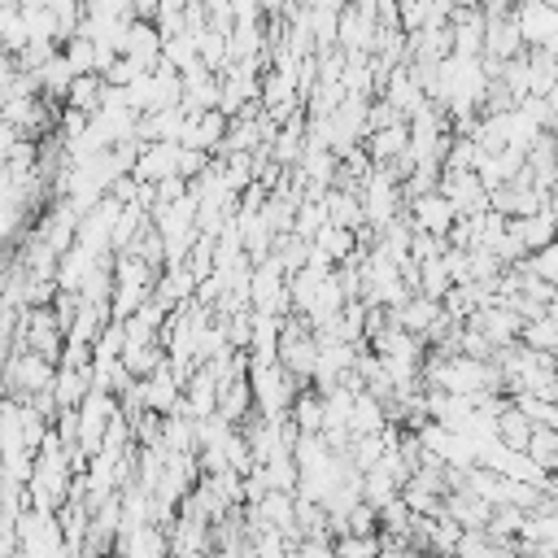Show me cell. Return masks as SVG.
Segmentation results:
<instances>
[{
    "label": "cell",
    "instance_id": "2",
    "mask_svg": "<svg viewBox=\"0 0 558 558\" xmlns=\"http://www.w3.org/2000/svg\"><path fill=\"white\" fill-rule=\"evenodd\" d=\"M248 388H253V410L262 418H288V410L305 384H296L279 362H253L248 357Z\"/></svg>",
    "mask_w": 558,
    "mask_h": 558
},
{
    "label": "cell",
    "instance_id": "14",
    "mask_svg": "<svg viewBox=\"0 0 558 558\" xmlns=\"http://www.w3.org/2000/svg\"><path fill=\"white\" fill-rule=\"evenodd\" d=\"M344 536H379V510H371L366 501H357L344 514Z\"/></svg>",
    "mask_w": 558,
    "mask_h": 558
},
{
    "label": "cell",
    "instance_id": "4",
    "mask_svg": "<svg viewBox=\"0 0 558 558\" xmlns=\"http://www.w3.org/2000/svg\"><path fill=\"white\" fill-rule=\"evenodd\" d=\"M405 214H410V227H414L418 235H432V240H445V235L453 231V222H458V209H453L440 192H427V196L410 201Z\"/></svg>",
    "mask_w": 558,
    "mask_h": 558
},
{
    "label": "cell",
    "instance_id": "6",
    "mask_svg": "<svg viewBox=\"0 0 558 558\" xmlns=\"http://www.w3.org/2000/svg\"><path fill=\"white\" fill-rule=\"evenodd\" d=\"M405 148H410V122H392V126L371 131L362 153L371 157V166H388V161H397Z\"/></svg>",
    "mask_w": 558,
    "mask_h": 558
},
{
    "label": "cell",
    "instance_id": "5",
    "mask_svg": "<svg viewBox=\"0 0 558 558\" xmlns=\"http://www.w3.org/2000/svg\"><path fill=\"white\" fill-rule=\"evenodd\" d=\"M174 161H179V144H144L140 157H135L131 179L135 183H161V179L174 174Z\"/></svg>",
    "mask_w": 558,
    "mask_h": 558
},
{
    "label": "cell",
    "instance_id": "8",
    "mask_svg": "<svg viewBox=\"0 0 558 558\" xmlns=\"http://www.w3.org/2000/svg\"><path fill=\"white\" fill-rule=\"evenodd\" d=\"M523 458L541 471V475H558V432L554 427H532L527 445H523Z\"/></svg>",
    "mask_w": 558,
    "mask_h": 558
},
{
    "label": "cell",
    "instance_id": "3",
    "mask_svg": "<svg viewBox=\"0 0 558 558\" xmlns=\"http://www.w3.org/2000/svg\"><path fill=\"white\" fill-rule=\"evenodd\" d=\"M510 17H514L523 48H558V9L554 4H523V9H510Z\"/></svg>",
    "mask_w": 558,
    "mask_h": 558
},
{
    "label": "cell",
    "instance_id": "1",
    "mask_svg": "<svg viewBox=\"0 0 558 558\" xmlns=\"http://www.w3.org/2000/svg\"><path fill=\"white\" fill-rule=\"evenodd\" d=\"M157 275H161V270L144 266V262H140V257H131V253L113 257V296H109V318H113V323H122V318H131L140 305H148V301H153V288H157Z\"/></svg>",
    "mask_w": 558,
    "mask_h": 558
},
{
    "label": "cell",
    "instance_id": "9",
    "mask_svg": "<svg viewBox=\"0 0 558 558\" xmlns=\"http://www.w3.org/2000/svg\"><path fill=\"white\" fill-rule=\"evenodd\" d=\"M100 96H105V83L100 74H78L65 92V109H78L83 118H96L100 113Z\"/></svg>",
    "mask_w": 558,
    "mask_h": 558
},
{
    "label": "cell",
    "instance_id": "7",
    "mask_svg": "<svg viewBox=\"0 0 558 558\" xmlns=\"http://www.w3.org/2000/svg\"><path fill=\"white\" fill-rule=\"evenodd\" d=\"M288 423H292L296 436H318L323 432V397L314 388H301L292 410H288Z\"/></svg>",
    "mask_w": 558,
    "mask_h": 558
},
{
    "label": "cell",
    "instance_id": "13",
    "mask_svg": "<svg viewBox=\"0 0 558 558\" xmlns=\"http://www.w3.org/2000/svg\"><path fill=\"white\" fill-rule=\"evenodd\" d=\"M519 270L532 275V279H541V283H549V288H558V244H549L541 253H527L519 262Z\"/></svg>",
    "mask_w": 558,
    "mask_h": 558
},
{
    "label": "cell",
    "instance_id": "16",
    "mask_svg": "<svg viewBox=\"0 0 558 558\" xmlns=\"http://www.w3.org/2000/svg\"><path fill=\"white\" fill-rule=\"evenodd\" d=\"M192 558H218V554H214V549H201V554H192Z\"/></svg>",
    "mask_w": 558,
    "mask_h": 558
},
{
    "label": "cell",
    "instance_id": "10",
    "mask_svg": "<svg viewBox=\"0 0 558 558\" xmlns=\"http://www.w3.org/2000/svg\"><path fill=\"white\" fill-rule=\"evenodd\" d=\"M118 362L126 366L131 379H148V375H157L166 366V349L161 344H126Z\"/></svg>",
    "mask_w": 558,
    "mask_h": 558
},
{
    "label": "cell",
    "instance_id": "11",
    "mask_svg": "<svg viewBox=\"0 0 558 558\" xmlns=\"http://www.w3.org/2000/svg\"><path fill=\"white\" fill-rule=\"evenodd\" d=\"M493 432H497V445H501V449L523 453V445H527V436H532V423H527L514 405H506V410L493 418Z\"/></svg>",
    "mask_w": 558,
    "mask_h": 558
},
{
    "label": "cell",
    "instance_id": "15",
    "mask_svg": "<svg viewBox=\"0 0 558 558\" xmlns=\"http://www.w3.org/2000/svg\"><path fill=\"white\" fill-rule=\"evenodd\" d=\"M205 166H209V157H205V153H196V148H179V161H174V174H179L183 183H196V179L205 174Z\"/></svg>",
    "mask_w": 558,
    "mask_h": 558
},
{
    "label": "cell",
    "instance_id": "12",
    "mask_svg": "<svg viewBox=\"0 0 558 558\" xmlns=\"http://www.w3.org/2000/svg\"><path fill=\"white\" fill-rule=\"evenodd\" d=\"M61 57H65V65L74 70V78H78V74H96V44H92L87 35L65 39V44H61Z\"/></svg>",
    "mask_w": 558,
    "mask_h": 558
}]
</instances>
